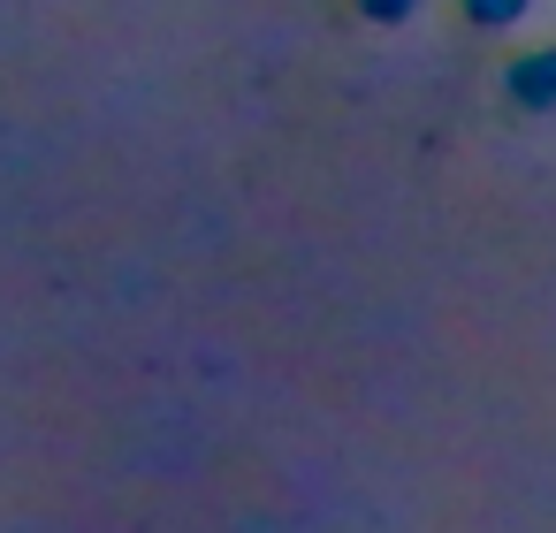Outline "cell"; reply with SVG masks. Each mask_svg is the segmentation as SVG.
<instances>
[{
    "label": "cell",
    "mask_w": 556,
    "mask_h": 533,
    "mask_svg": "<svg viewBox=\"0 0 556 533\" xmlns=\"http://www.w3.org/2000/svg\"><path fill=\"white\" fill-rule=\"evenodd\" d=\"M533 9L541 0H457V16H465V31H518V24H533Z\"/></svg>",
    "instance_id": "2"
},
{
    "label": "cell",
    "mask_w": 556,
    "mask_h": 533,
    "mask_svg": "<svg viewBox=\"0 0 556 533\" xmlns=\"http://www.w3.org/2000/svg\"><path fill=\"white\" fill-rule=\"evenodd\" d=\"M503 100L518 115H556V47H526L503 62Z\"/></svg>",
    "instance_id": "1"
},
{
    "label": "cell",
    "mask_w": 556,
    "mask_h": 533,
    "mask_svg": "<svg viewBox=\"0 0 556 533\" xmlns=\"http://www.w3.org/2000/svg\"><path fill=\"white\" fill-rule=\"evenodd\" d=\"M351 9L366 16V24H381V31H396V24H412L427 0H351Z\"/></svg>",
    "instance_id": "3"
}]
</instances>
